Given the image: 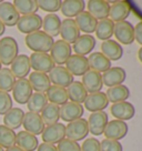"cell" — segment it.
<instances>
[{"label": "cell", "mask_w": 142, "mask_h": 151, "mask_svg": "<svg viewBox=\"0 0 142 151\" xmlns=\"http://www.w3.org/2000/svg\"><path fill=\"white\" fill-rule=\"evenodd\" d=\"M12 108V98L9 92L0 90V114L5 116Z\"/></svg>", "instance_id": "ee69618b"}, {"label": "cell", "mask_w": 142, "mask_h": 151, "mask_svg": "<svg viewBox=\"0 0 142 151\" xmlns=\"http://www.w3.org/2000/svg\"><path fill=\"white\" fill-rule=\"evenodd\" d=\"M66 69L72 76H83L89 70L88 58L78 55H71L66 62Z\"/></svg>", "instance_id": "9a60e30c"}, {"label": "cell", "mask_w": 142, "mask_h": 151, "mask_svg": "<svg viewBox=\"0 0 142 151\" xmlns=\"http://www.w3.org/2000/svg\"><path fill=\"white\" fill-rule=\"evenodd\" d=\"M16 132L7 128L4 124H0V147L8 149L10 147L16 146Z\"/></svg>", "instance_id": "60d3db41"}, {"label": "cell", "mask_w": 142, "mask_h": 151, "mask_svg": "<svg viewBox=\"0 0 142 151\" xmlns=\"http://www.w3.org/2000/svg\"><path fill=\"white\" fill-rule=\"evenodd\" d=\"M16 146L24 151H36L39 146V141L36 136L22 130L16 134Z\"/></svg>", "instance_id": "4316f807"}, {"label": "cell", "mask_w": 142, "mask_h": 151, "mask_svg": "<svg viewBox=\"0 0 142 151\" xmlns=\"http://www.w3.org/2000/svg\"><path fill=\"white\" fill-rule=\"evenodd\" d=\"M61 27V19L56 14H48L42 19V28L43 32H46L51 38L57 37L60 33Z\"/></svg>", "instance_id": "f546056e"}, {"label": "cell", "mask_w": 142, "mask_h": 151, "mask_svg": "<svg viewBox=\"0 0 142 151\" xmlns=\"http://www.w3.org/2000/svg\"><path fill=\"white\" fill-rule=\"evenodd\" d=\"M16 82V77L12 75L9 68H1L0 70V90L9 92L12 90Z\"/></svg>", "instance_id": "b9f144b4"}, {"label": "cell", "mask_w": 142, "mask_h": 151, "mask_svg": "<svg viewBox=\"0 0 142 151\" xmlns=\"http://www.w3.org/2000/svg\"><path fill=\"white\" fill-rule=\"evenodd\" d=\"M85 4L83 0H66L61 4V12L68 19H72L77 17L82 11H85Z\"/></svg>", "instance_id": "d6a6232c"}, {"label": "cell", "mask_w": 142, "mask_h": 151, "mask_svg": "<svg viewBox=\"0 0 142 151\" xmlns=\"http://www.w3.org/2000/svg\"><path fill=\"white\" fill-rule=\"evenodd\" d=\"M138 58H139V60L140 62H142V47L139 49V51H138Z\"/></svg>", "instance_id": "f5cc1de1"}, {"label": "cell", "mask_w": 142, "mask_h": 151, "mask_svg": "<svg viewBox=\"0 0 142 151\" xmlns=\"http://www.w3.org/2000/svg\"><path fill=\"white\" fill-rule=\"evenodd\" d=\"M134 113H136V109L133 107V104L128 101H121L111 106V114L117 120H121L126 122L127 120L133 118Z\"/></svg>", "instance_id": "44dd1931"}, {"label": "cell", "mask_w": 142, "mask_h": 151, "mask_svg": "<svg viewBox=\"0 0 142 151\" xmlns=\"http://www.w3.org/2000/svg\"><path fill=\"white\" fill-rule=\"evenodd\" d=\"M11 68H9L12 75L18 79H24L30 72V60L27 55H18L12 63L10 65Z\"/></svg>", "instance_id": "7402d4cb"}, {"label": "cell", "mask_w": 142, "mask_h": 151, "mask_svg": "<svg viewBox=\"0 0 142 151\" xmlns=\"http://www.w3.org/2000/svg\"><path fill=\"white\" fill-rule=\"evenodd\" d=\"M29 60H30V67L37 72L47 73L56 67L49 53L32 52L31 56L29 57Z\"/></svg>", "instance_id": "277c9868"}, {"label": "cell", "mask_w": 142, "mask_h": 151, "mask_svg": "<svg viewBox=\"0 0 142 151\" xmlns=\"http://www.w3.org/2000/svg\"><path fill=\"white\" fill-rule=\"evenodd\" d=\"M88 63L91 70H95L99 73L105 72L111 68V61L101 52H92L88 58Z\"/></svg>", "instance_id": "1f68e13d"}, {"label": "cell", "mask_w": 142, "mask_h": 151, "mask_svg": "<svg viewBox=\"0 0 142 151\" xmlns=\"http://www.w3.org/2000/svg\"><path fill=\"white\" fill-rule=\"evenodd\" d=\"M48 99L46 93H41V92H34L31 94V97L29 98L28 102H27V108L30 112L39 113L43 110V108L47 106Z\"/></svg>", "instance_id": "f35d334b"}, {"label": "cell", "mask_w": 142, "mask_h": 151, "mask_svg": "<svg viewBox=\"0 0 142 151\" xmlns=\"http://www.w3.org/2000/svg\"><path fill=\"white\" fill-rule=\"evenodd\" d=\"M20 14L16 10L14 5L8 1H1L0 2V21L6 26H17L19 21Z\"/></svg>", "instance_id": "e0dca14e"}, {"label": "cell", "mask_w": 142, "mask_h": 151, "mask_svg": "<svg viewBox=\"0 0 142 151\" xmlns=\"http://www.w3.org/2000/svg\"><path fill=\"white\" fill-rule=\"evenodd\" d=\"M95 47V37H92L91 35H85H85L80 36L75 41L72 50L76 52V55H78V56L85 57V55H89L93 50Z\"/></svg>", "instance_id": "cb8c5ba5"}, {"label": "cell", "mask_w": 142, "mask_h": 151, "mask_svg": "<svg viewBox=\"0 0 142 151\" xmlns=\"http://www.w3.org/2000/svg\"><path fill=\"white\" fill-rule=\"evenodd\" d=\"M5 30H6L5 24H4L2 22H1V21H0V36H2V35L5 33Z\"/></svg>", "instance_id": "816d5d0a"}, {"label": "cell", "mask_w": 142, "mask_h": 151, "mask_svg": "<svg viewBox=\"0 0 142 151\" xmlns=\"http://www.w3.org/2000/svg\"><path fill=\"white\" fill-rule=\"evenodd\" d=\"M83 112H85V109L82 107V104L70 101L60 107V119L69 123L77 119H80L83 116Z\"/></svg>", "instance_id": "ffe728a7"}, {"label": "cell", "mask_w": 142, "mask_h": 151, "mask_svg": "<svg viewBox=\"0 0 142 151\" xmlns=\"http://www.w3.org/2000/svg\"><path fill=\"white\" fill-rule=\"evenodd\" d=\"M81 83L83 85L85 89L87 92L89 93H93V92H99L101 91L103 83H102V76L101 73L97 72L95 70H89L82 76V81Z\"/></svg>", "instance_id": "ac0fdd59"}, {"label": "cell", "mask_w": 142, "mask_h": 151, "mask_svg": "<svg viewBox=\"0 0 142 151\" xmlns=\"http://www.w3.org/2000/svg\"><path fill=\"white\" fill-rule=\"evenodd\" d=\"M113 28L114 22L112 20H110L109 18L99 20L95 31V35H97V38L102 40V41L110 40V38L113 36Z\"/></svg>", "instance_id": "8d00e7d4"}, {"label": "cell", "mask_w": 142, "mask_h": 151, "mask_svg": "<svg viewBox=\"0 0 142 151\" xmlns=\"http://www.w3.org/2000/svg\"><path fill=\"white\" fill-rule=\"evenodd\" d=\"M127 133H128V124L124 121L117 120V119L108 121L103 131V134L107 139H112L117 141H119L120 139H123L127 136Z\"/></svg>", "instance_id": "8fae6325"}, {"label": "cell", "mask_w": 142, "mask_h": 151, "mask_svg": "<svg viewBox=\"0 0 142 151\" xmlns=\"http://www.w3.org/2000/svg\"><path fill=\"white\" fill-rule=\"evenodd\" d=\"M71 51L72 49L69 43H67L63 40H57L53 42L50 49V57L55 62V65L57 63L59 66H62L71 56Z\"/></svg>", "instance_id": "52a82bcc"}, {"label": "cell", "mask_w": 142, "mask_h": 151, "mask_svg": "<svg viewBox=\"0 0 142 151\" xmlns=\"http://www.w3.org/2000/svg\"><path fill=\"white\" fill-rule=\"evenodd\" d=\"M5 151H24V150H22V149H20L19 147L14 146V147H10V148H8V149H6Z\"/></svg>", "instance_id": "f907efd6"}, {"label": "cell", "mask_w": 142, "mask_h": 151, "mask_svg": "<svg viewBox=\"0 0 142 151\" xmlns=\"http://www.w3.org/2000/svg\"><path fill=\"white\" fill-rule=\"evenodd\" d=\"M18 43L12 37H4L0 39V62L1 65L10 66L18 56Z\"/></svg>", "instance_id": "7a4b0ae2"}, {"label": "cell", "mask_w": 142, "mask_h": 151, "mask_svg": "<svg viewBox=\"0 0 142 151\" xmlns=\"http://www.w3.org/2000/svg\"><path fill=\"white\" fill-rule=\"evenodd\" d=\"M75 21L79 30L82 32H85V35H91L92 32H95L97 24H98V20L93 18L88 11H82L81 14H78Z\"/></svg>", "instance_id": "83f0119b"}, {"label": "cell", "mask_w": 142, "mask_h": 151, "mask_svg": "<svg viewBox=\"0 0 142 151\" xmlns=\"http://www.w3.org/2000/svg\"><path fill=\"white\" fill-rule=\"evenodd\" d=\"M131 14V5L128 1H115L110 6L109 17L113 22L123 21Z\"/></svg>", "instance_id": "603a6c76"}, {"label": "cell", "mask_w": 142, "mask_h": 151, "mask_svg": "<svg viewBox=\"0 0 142 151\" xmlns=\"http://www.w3.org/2000/svg\"><path fill=\"white\" fill-rule=\"evenodd\" d=\"M37 4H38L39 9L49 12V14H55L60 10L62 1L60 0H38Z\"/></svg>", "instance_id": "7bdbcfd3"}, {"label": "cell", "mask_w": 142, "mask_h": 151, "mask_svg": "<svg viewBox=\"0 0 142 151\" xmlns=\"http://www.w3.org/2000/svg\"><path fill=\"white\" fill-rule=\"evenodd\" d=\"M101 76H102V83L109 88L122 85L127 78V73L121 67H111L109 70L103 72V75Z\"/></svg>", "instance_id": "d6986e66"}, {"label": "cell", "mask_w": 142, "mask_h": 151, "mask_svg": "<svg viewBox=\"0 0 142 151\" xmlns=\"http://www.w3.org/2000/svg\"><path fill=\"white\" fill-rule=\"evenodd\" d=\"M17 28L20 32L26 35L39 31L42 28V18L37 14L21 16L17 22Z\"/></svg>", "instance_id": "5b68a950"}, {"label": "cell", "mask_w": 142, "mask_h": 151, "mask_svg": "<svg viewBox=\"0 0 142 151\" xmlns=\"http://www.w3.org/2000/svg\"><path fill=\"white\" fill-rule=\"evenodd\" d=\"M0 151H5V150H4V148H1V147H0Z\"/></svg>", "instance_id": "db71d44e"}, {"label": "cell", "mask_w": 142, "mask_h": 151, "mask_svg": "<svg viewBox=\"0 0 142 151\" xmlns=\"http://www.w3.org/2000/svg\"><path fill=\"white\" fill-rule=\"evenodd\" d=\"M100 149L101 151H122V145L120 141L105 138L100 142Z\"/></svg>", "instance_id": "f6af8a7d"}, {"label": "cell", "mask_w": 142, "mask_h": 151, "mask_svg": "<svg viewBox=\"0 0 142 151\" xmlns=\"http://www.w3.org/2000/svg\"><path fill=\"white\" fill-rule=\"evenodd\" d=\"M108 114L104 111H97L91 112L89 119L87 120L89 132H91L93 136H100L104 131V128L108 123Z\"/></svg>", "instance_id": "4fadbf2b"}, {"label": "cell", "mask_w": 142, "mask_h": 151, "mask_svg": "<svg viewBox=\"0 0 142 151\" xmlns=\"http://www.w3.org/2000/svg\"><path fill=\"white\" fill-rule=\"evenodd\" d=\"M134 40L142 46V21L138 22L134 27Z\"/></svg>", "instance_id": "c3c4849f"}, {"label": "cell", "mask_w": 142, "mask_h": 151, "mask_svg": "<svg viewBox=\"0 0 142 151\" xmlns=\"http://www.w3.org/2000/svg\"><path fill=\"white\" fill-rule=\"evenodd\" d=\"M57 149L58 151H81V147L78 142L65 138L58 143Z\"/></svg>", "instance_id": "bcb514c9"}, {"label": "cell", "mask_w": 142, "mask_h": 151, "mask_svg": "<svg viewBox=\"0 0 142 151\" xmlns=\"http://www.w3.org/2000/svg\"><path fill=\"white\" fill-rule=\"evenodd\" d=\"M12 96H14V100L19 104H26L28 102L29 98L31 97L33 93L32 88L29 83L27 78L24 79H18L16 80L12 88Z\"/></svg>", "instance_id": "9c48e42d"}, {"label": "cell", "mask_w": 142, "mask_h": 151, "mask_svg": "<svg viewBox=\"0 0 142 151\" xmlns=\"http://www.w3.org/2000/svg\"><path fill=\"white\" fill-rule=\"evenodd\" d=\"M101 53L111 60H120L123 56V49L121 45L115 40H107L101 43Z\"/></svg>", "instance_id": "f1b7e54d"}, {"label": "cell", "mask_w": 142, "mask_h": 151, "mask_svg": "<svg viewBox=\"0 0 142 151\" xmlns=\"http://www.w3.org/2000/svg\"><path fill=\"white\" fill-rule=\"evenodd\" d=\"M49 80L53 86L61 87V88H68L69 86L73 82V76L71 75L69 71L63 66L55 67L50 72H49Z\"/></svg>", "instance_id": "30bf717a"}, {"label": "cell", "mask_w": 142, "mask_h": 151, "mask_svg": "<svg viewBox=\"0 0 142 151\" xmlns=\"http://www.w3.org/2000/svg\"><path fill=\"white\" fill-rule=\"evenodd\" d=\"M1 68H2V65H1V62H0V70H1Z\"/></svg>", "instance_id": "11a10c76"}, {"label": "cell", "mask_w": 142, "mask_h": 151, "mask_svg": "<svg viewBox=\"0 0 142 151\" xmlns=\"http://www.w3.org/2000/svg\"><path fill=\"white\" fill-rule=\"evenodd\" d=\"M28 81L32 90H34L36 92L46 93L48 89L51 87V82L49 80L48 75L47 73H42V72H37V71L31 72L29 76Z\"/></svg>", "instance_id": "d4e9b609"}, {"label": "cell", "mask_w": 142, "mask_h": 151, "mask_svg": "<svg viewBox=\"0 0 142 151\" xmlns=\"http://www.w3.org/2000/svg\"><path fill=\"white\" fill-rule=\"evenodd\" d=\"M12 5L18 11V14L22 16L37 14L39 9L36 0H14Z\"/></svg>", "instance_id": "ab89813d"}, {"label": "cell", "mask_w": 142, "mask_h": 151, "mask_svg": "<svg viewBox=\"0 0 142 151\" xmlns=\"http://www.w3.org/2000/svg\"><path fill=\"white\" fill-rule=\"evenodd\" d=\"M46 96L48 101H50V104H57L59 107L68 102V93L66 88L51 86L46 92Z\"/></svg>", "instance_id": "e575fe53"}, {"label": "cell", "mask_w": 142, "mask_h": 151, "mask_svg": "<svg viewBox=\"0 0 142 151\" xmlns=\"http://www.w3.org/2000/svg\"><path fill=\"white\" fill-rule=\"evenodd\" d=\"M107 98L109 100V102L117 104L121 101H126L130 97V90L127 86L119 85L111 87L107 90Z\"/></svg>", "instance_id": "d590c367"}, {"label": "cell", "mask_w": 142, "mask_h": 151, "mask_svg": "<svg viewBox=\"0 0 142 151\" xmlns=\"http://www.w3.org/2000/svg\"><path fill=\"white\" fill-rule=\"evenodd\" d=\"M22 126L24 128V131L31 133L33 136L41 134L44 129V123L39 113L34 112H26L24 113V120H22Z\"/></svg>", "instance_id": "7c38bea8"}, {"label": "cell", "mask_w": 142, "mask_h": 151, "mask_svg": "<svg viewBox=\"0 0 142 151\" xmlns=\"http://www.w3.org/2000/svg\"><path fill=\"white\" fill-rule=\"evenodd\" d=\"M24 111L20 108H11L4 116V126L11 130H17L22 126Z\"/></svg>", "instance_id": "4dcf8cb0"}, {"label": "cell", "mask_w": 142, "mask_h": 151, "mask_svg": "<svg viewBox=\"0 0 142 151\" xmlns=\"http://www.w3.org/2000/svg\"><path fill=\"white\" fill-rule=\"evenodd\" d=\"M87 7L88 12L97 20H102L109 17L110 5L105 0H90Z\"/></svg>", "instance_id": "484cf974"}, {"label": "cell", "mask_w": 142, "mask_h": 151, "mask_svg": "<svg viewBox=\"0 0 142 151\" xmlns=\"http://www.w3.org/2000/svg\"><path fill=\"white\" fill-rule=\"evenodd\" d=\"M113 35L122 45H131L134 41V27L127 20L114 24Z\"/></svg>", "instance_id": "8992f818"}, {"label": "cell", "mask_w": 142, "mask_h": 151, "mask_svg": "<svg viewBox=\"0 0 142 151\" xmlns=\"http://www.w3.org/2000/svg\"><path fill=\"white\" fill-rule=\"evenodd\" d=\"M37 151H58V149L55 145H50V143L43 142V143H41V145L38 146Z\"/></svg>", "instance_id": "681fc988"}, {"label": "cell", "mask_w": 142, "mask_h": 151, "mask_svg": "<svg viewBox=\"0 0 142 151\" xmlns=\"http://www.w3.org/2000/svg\"><path fill=\"white\" fill-rule=\"evenodd\" d=\"M81 151H101L100 141L95 138L85 139L82 143V146H81Z\"/></svg>", "instance_id": "7dc6e473"}, {"label": "cell", "mask_w": 142, "mask_h": 151, "mask_svg": "<svg viewBox=\"0 0 142 151\" xmlns=\"http://www.w3.org/2000/svg\"><path fill=\"white\" fill-rule=\"evenodd\" d=\"M61 40L66 41L67 43H75L78 38L80 37V30L77 26L75 19H65L61 21L60 33Z\"/></svg>", "instance_id": "2e32d148"}, {"label": "cell", "mask_w": 142, "mask_h": 151, "mask_svg": "<svg viewBox=\"0 0 142 151\" xmlns=\"http://www.w3.org/2000/svg\"><path fill=\"white\" fill-rule=\"evenodd\" d=\"M67 93H68V99H70L71 102L80 104L85 102V98L88 96L87 90L85 89V87L80 81H73L67 88Z\"/></svg>", "instance_id": "836d02e7"}, {"label": "cell", "mask_w": 142, "mask_h": 151, "mask_svg": "<svg viewBox=\"0 0 142 151\" xmlns=\"http://www.w3.org/2000/svg\"><path fill=\"white\" fill-rule=\"evenodd\" d=\"M24 42H26V46L33 52L48 53L55 41H53V38L39 30V31L27 35L24 38Z\"/></svg>", "instance_id": "6da1fadb"}, {"label": "cell", "mask_w": 142, "mask_h": 151, "mask_svg": "<svg viewBox=\"0 0 142 151\" xmlns=\"http://www.w3.org/2000/svg\"><path fill=\"white\" fill-rule=\"evenodd\" d=\"M43 142L55 145L63 140L66 138V126L60 122H57L55 124H50L44 127L42 133H41Z\"/></svg>", "instance_id": "ba28073f"}, {"label": "cell", "mask_w": 142, "mask_h": 151, "mask_svg": "<svg viewBox=\"0 0 142 151\" xmlns=\"http://www.w3.org/2000/svg\"><path fill=\"white\" fill-rule=\"evenodd\" d=\"M89 133L87 120L83 118L77 119L75 121H71L66 127V137L72 141H80L87 138Z\"/></svg>", "instance_id": "3957f363"}, {"label": "cell", "mask_w": 142, "mask_h": 151, "mask_svg": "<svg viewBox=\"0 0 142 151\" xmlns=\"http://www.w3.org/2000/svg\"><path fill=\"white\" fill-rule=\"evenodd\" d=\"M40 113H41L40 117L44 124L47 126L55 124L60 119V107L53 104H47V106L43 108V110Z\"/></svg>", "instance_id": "74e56055"}, {"label": "cell", "mask_w": 142, "mask_h": 151, "mask_svg": "<svg viewBox=\"0 0 142 151\" xmlns=\"http://www.w3.org/2000/svg\"><path fill=\"white\" fill-rule=\"evenodd\" d=\"M83 104L87 110H89L90 112H97V111H103L108 107L109 100L107 98V94L99 91L88 94Z\"/></svg>", "instance_id": "5bb4252c"}]
</instances>
